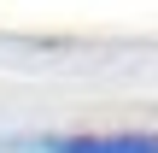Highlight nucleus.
<instances>
[{"label":"nucleus","mask_w":158,"mask_h":153,"mask_svg":"<svg viewBox=\"0 0 158 153\" xmlns=\"http://www.w3.org/2000/svg\"><path fill=\"white\" fill-rule=\"evenodd\" d=\"M29 153H158L152 130H76V136H41Z\"/></svg>","instance_id":"obj_1"}]
</instances>
